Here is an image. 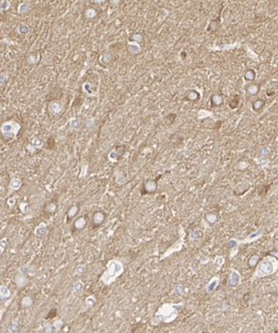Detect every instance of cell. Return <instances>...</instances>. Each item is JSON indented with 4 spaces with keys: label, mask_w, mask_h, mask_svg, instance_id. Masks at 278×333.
I'll list each match as a JSON object with an SVG mask.
<instances>
[{
    "label": "cell",
    "mask_w": 278,
    "mask_h": 333,
    "mask_svg": "<svg viewBox=\"0 0 278 333\" xmlns=\"http://www.w3.org/2000/svg\"><path fill=\"white\" fill-rule=\"evenodd\" d=\"M240 102H241V98H240V96L239 95H235L234 97H233L231 99H230V101H229V107L232 109V110H234V109H237L238 107H239V105H240Z\"/></svg>",
    "instance_id": "5"
},
{
    "label": "cell",
    "mask_w": 278,
    "mask_h": 333,
    "mask_svg": "<svg viewBox=\"0 0 278 333\" xmlns=\"http://www.w3.org/2000/svg\"><path fill=\"white\" fill-rule=\"evenodd\" d=\"M266 254L267 255H271V256H273V257H275L278 260V250H273V251H271L269 252H267Z\"/></svg>",
    "instance_id": "11"
},
{
    "label": "cell",
    "mask_w": 278,
    "mask_h": 333,
    "mask_svg": "<svg viewBox=\"0 0 278 333\" xmlns=\"http://www.w3.org/2000/svg\"><path fill=\"white\" fill-rule=\"evenodd\" d=\"M224 103V96L222 94H215L210 98V105L213 107L221 106Z\"/></svg>",
    "instance_id": "2"
},
{
    "label": "cell",
    "mask_w": 278,
    "mask_h": 333,
    "mask_svg": "<svg viewBox=\"0 0 278 333\" xmlns=\"http://www.w3.org/2000/svg\"><path fill=\"white\" fill-rule=\"evenodd\" d=\"M265 104H266V102L263 99H257L252 102V109L255 113H259L263 110V108L265 107Z\"/></svg>",
    "instance_id": "1"
},
{
    "label": "cell",
    "mask_w": 278,
    "mask_h": 333,
    "mask_svg": "<svg viewBox=\"0 0 278 333\" xmlns=\"http://www.w3.org/2000/svg\"><path fill=\"white\" fill-rule=\"evenodd\" d=\"M271 188V185H264V186H261L259 191H258V193L260 195V196H264L267 194V193H268V191L270 190Z\"/></svg>",
    "instance_id": "8"
},
{
    "label": "cell",
    "mask_w": 278,
    "mask_h": 333,
    "mask_svg": "<svg viewBox=\"0 0 278 333\" xmlns=\"http://www.w3.org/2000/svg\"><path fill=\"white\" fill-rule=\"evenodd\" d=\"M186 98H187V99H189V101L195 102V101H198V99H199L200 95H199V93L197 91L192 89V90H190V91L187 93Z\"/></svg>",
    "instance_id": "7"
},
{
    "label": "cell",
    "mask_w": 278,
    "mask_h": 333,
    "mask_svg": "<svg viewBox=\"0 0 278 333\" xmlns=\"http://www.w3.org/2000/svg\"><path fill=\"white\" fill-rule=\"evenodd\" d=\"M222 123H223V122H222V121H220V122H219V124H218V122H217V123H216V126H215L214 128H215V129H219Z\"/></svg>",
    "instance_id": "12"
},
{
    "label": "cell",
    "mask_w": 278,
    "mask_h": 333,
    "mask_svg": "<svg viewBox=\"0 0 278 333\" xmlns=\"http://www.w3.org/2000/svg\"><path fill=\"white\" fill-rule=\"evenodd\" d=\"M275 332H276V333H277V332H278V329H277V330H275Z\"/></svg>",
    "instance_id": "13"
},
{
    "label": "cell",
    "mask_w": 278,
    "mask_h": 333,
    "mask_svg": "<svg viewBox=\"0 0 278 333\" xmlns=\"http://www.w3.org/2000/svg\"><path fill=\"white\" fill-rule=\"evenodd\" d=\"M176 116H177L176 114H169V115L166 116L165 119H169V120H167V122L169 124H172L174 122V120H175V118H176Z\"/></svg>",
    "instance_id": "10"
},
{
    "label": "cell",
    "mask_w": 278,
    "mask_h": 333,
    "mask_svg": "<svg viewBox=\"0 0 278 333\" xmlns=\"http://www.w3.org/2000/svg\"><path fill=\"white\" fill-rule=\"evenodd\" d=\"M255 76H257V72H255V70L253 69H248L245 73H244V79L247 82H254L255 79Z\"/></svg>",
    "instance_id": "4"
},
{
    "label": "cell",
    "mask_w": 278,
    "mask_h": 333,
    "mask_svg": "<svg viewBox=\"0 0 278 333\" xmlns=\"http://www.w3.org/2000/svg\"><path fill=\"white\" fill-rule=\"evenodd\" d=\"M259 261H260V257L259 256V255L254 254V255H252V256L248 259V262H247L248 266H249L250 269H254L255 266L258 265V263Z\"/></svg>",
    "instance_id": "6"
},
{
    "label": "cell",
    "mask_w": 278,
    "mask_h": 333,
    "mask_svg": "<svg viewBox=\"0 0 278 333\" xmlns=\"http://www.w3.org/2000/svg\"><path fill=\"white\" fill-rule=\"evenodd\" d=\"M57 313H58V310H57V309H52L51 310H50V312L48 313V314H47V316H46V319H51V318H54L55 315H57Z\"/></svg>",
    "instance_id": "9"
},
{
    "label": "cell",
    "mask_w": 278,
    "mask_h": 333,
    "mask_svg": "<svg viewBox=\"0 0 278 333\" xmlns=\"http://www.w3.org/2000/svg\"><path fill=\"white\" fill-rule=\"evenodd\" d=\"M247 94L249 96H255L258 95L260 90V84H252L247 87Z\"/></svg>",
    "instance_id": "3"
}]
</instances>
